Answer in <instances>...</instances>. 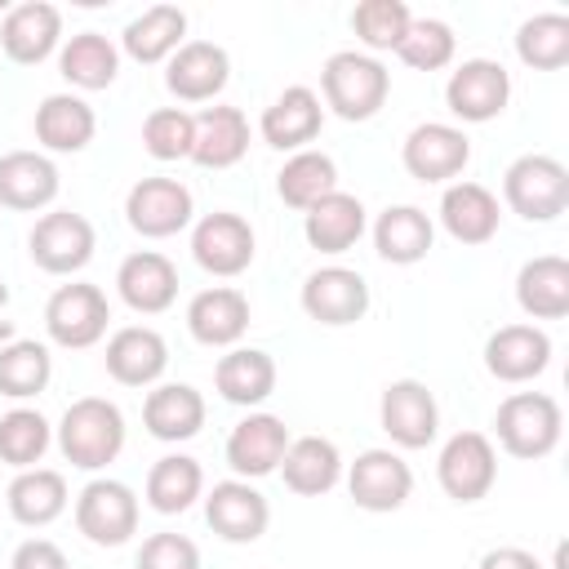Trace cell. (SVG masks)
<instances>
[{
  "mask_svg": "<svg viewBox=\"0 0 569 569\" xmlns=\"http://www.w3.org/2000/svg\"><path fill=\"white\" fill-rule=\"evenodd\" d=\"M213 387L227 405L253 409L276 391V360L262 347H231L213 369Z\"/></svg>",
  "mask_w": 569,
  "mask_h": 569,
  "instance_id": "34",
  "label": "cell"
},
{
  "mask_svg": "<svg viewBox=\"0 0 569 569\" xmlns=\"http://www.w3.org/2000/svg\"><path fill=\"white\" fill-rule=\"evenodd\" d=\"M62 40V13L49 0H27L13 4L0 22V49L9 53V62L18 67H36L44 62Z\"/></svg>",
  "mask_w": 569,
  "mask_h": 569,
  "instance_id": "17",
  "label": "cell"
},
{
  "mask_svg": "<svg viewBox=\"0 0 569 569\" xmlns=\"http://www.w3.org/2000/svg\"><path fill=\"white\" fill-rule=\"evenodd\" d=\"M49 440H53V431L40 409H9L0 418V462H9L18 471L36 467L44 458Z\"/></svg>",
  "mask_w": 569,
  "mask_h": 569,
  "instance_id": "43",
  "label": "cell"
},
{
  "mask_svg": "<svg viewBox=\"0 0 569 569\" xmlns=\"http://www.w3.org/2000/svg\"><path fill=\"white\" fill-rule=\"evenodd\" d=\"M302 236L320 253H347L365 236V204L351 191H329L302 213Z\"/></svg>",
  "mask_w": 569,
  "mask_h": 569,
  "instance_id": "32",
  "label": "cell"
},
{
  "mask_svg": "<svg viewBox=\"0 0 569 569\" xmlns=\"http://www.w3.org/2000/svg\"><path fill=\"white\" fill-rule=\"evenodd\" d=\"M227 80H231V58L213 40H187L164 67V84L182 102H209L227 89Z\"/></svg>",
  "mask_w": 569,
  "mask_h": 569,
  "instance_id": "18",
  "label": "cell"
},
{
  "mask_svg": "<svg viewBox=\"0 0 569 569\" xmlns=\"http://www.w3.org/2000/svg\"><path fill=\"white\" fill-rule=\"evenodd\" d=\"M453 49H458V40H453V27L449 22H440V18H413L396 53L413 71H440V67L453 62Z\"/></svg>",
  "mask_w": 569,
  "mask_h": 569,
  "instance_id": "44",
  "label": "cell"
},
{
  "mask_svg": "<svg viewBox=\"0 0 569 569\" xmlns=\"http://www.w3.org/2000/svg\"><path fill=\"white\" fill-rule=\"evenodd\" d=\"M191 258L209 276H240L253 262V227L240 213H204L191 231Z\"/></svg>",
  "mask_w": 569,
  "mask_h": 569,
  "instance_id": "13",
  "label": "cell"
},
{
  "mask_svg": "<svg viewBox=\"0 0 569 569\" xmlns=\"http://www.w3.org/2000/svg\"><path fill=\"white\" fill-rule=\"evenodd\" d=\"M440 222H445V231L458 244H485V240L498 236L502 209H498V196L489 187H480V182H453L440 196Z\"/></svg>",
  "mask_w": 569,
  "mask_h": 569,
  "instance_id": "26",
  "label": "cell"
},
{
  "mask_svg": "<svg viewBox=\"0 0 569 569\" xmlns=\"http://www.w3.org/2000/svg\"><path fill=\"white\" fill-rule=\"evenodd\" d=\"M98 133V116L84 98L76 93H49L40 107H36V142L44 151H84Z\"/></svg>",
  "mask_w": 569,
  "mask_h": 569,
  "instance_id": "30",
  "label": "cell"
},
{
  "mask_svg": "<svg viewBox=\"0 0 569 569\" xmlns=\"http://www.w3.org/2000/svg\"><path fill=\"white\" fill-rule=\"evenodd\" d=\"M502 196L525 222H551L569 209V169L556 156H520L502 173Z\"/></svg>",
  "mask_w": 569,
  "mask_h": 569,
  "instance_id": "4",
  "label": "cell"
},
{
  "mask_svg": "<svg viewBox=\"0 0 569 569\" xmlns=\"http://www.w3.org/2000/svg\"><path fill=\"white\" fill-rule=\"evenodd\" d=\"M58 164L40 151H9L0 156V204L4 209H18V213H31V209H44L53 204L58 196Z\"/></svg>",
  "mask_w": 569,
  "mask_h": 569,
  "instance_id": "27",
  "label": "cell"
},
{
  "mask_svg": "<svg viewBox=\"0 0 569 569\" xmlns=\"http://www.w3.org/2000/svg\"><path fill=\"white\" fill-rule=\"evenodd\" d=\"M347 489L365 511H396L413 493V471L391 449H365L347 471Z\"/></svg>",
  "mask_w": 569,
  "mask_h": 569,
  "instance_id": "15",
  "label": "cell"
},
{
  "mask_svg": "<svg viewBox=\"0 0 569 569\" xmlns=\"http://www.w3.org/2000/svg\"><path fill=\"white\" fill-rule=\"evenodd\" d=\"M182 36H187V13H182L178 4H151V9H142V13L124 27L120 44H124V53H129L133 62L151 67V62L173 58V53L187 44Z\"/></svg>",
  "mask_w": 569,
  "mask_h": 569,
  "instance_id": "36",
  "label": "cell"
},
{
  "mask_svg": "<svg viewBox=\"0 0 569 569\" xmlns=\"http://www.w3.org/2000/svg\"><path fill=\"white\" fill-rule=\"evenodd\" d=\"M400 160L405 169L418 178V182H449L467 169L471 160V138L458 129V124H440V120H427L418 124L405 147H400Z\"/></svg>",
  "mask_w": 569,
  "mask_h": 569,
  "instance_id": "12",
  "label": "cell"
},
{
  "mask_svg": "<svg viewBox=\"0 0 569 569\" xmlns=\"http://www.w3.org/2000/svg\"><path fill=\"white\" fill-rule=\"evenodd\" d=\"M325 124V107H320V93L307 89V84H289L258 120V133L262 142H271L276 151H302Z\"/></svg>",
  "mask_w": 569,
  "mask_h": 569,
  "instance_id": "23",
  "label": "cell"
},
{
  "mask_svg": "<svg viewBox=\"0 0 569 569\" xmlns=\"http://www.w3.org/2000/svg\"><path fill=\"white\" fill-rule=\"evenodd\" d=\"M436 476H440V489L453 502H480L493 489V480H498V449H493V440L485 431L449 436L445 449H440Z\"/></svg>",
  "mask_w": 569,
  "mask_h": 569,
  "instance_id": "8",
  "label": "cell"
},
{
  "mask_svg": "<svg viewBox=\"0 0 569 569\" xmlns=\"http://www.w3.org/2000/svg\"><path fill=\"white\" fill-rule=\"evenodd\" d=\"M4 311H9V284L0 280V347H4V342H13V320H9Z\"/></svg>",
  "mask_w": 569,
  "mask_h": 569,
  "instance_id": "49",
  "label": "cell"
},
{
  "mask_svg": "<svg viewBox=\"0 0 569 569\" xmlns=\"http://www.w3.org/2000/svg\"><path fill=\"white\" fill-rule=\"evenodd\" d=\"M507 98H511V76H507V67L493 62V58H467V62L449 76V84H445L449 111H453L458 120H467V124H485V120L502 116Z\"/></svg>",
  "mask_w": 569,
  "mask_h": 569,
  "instance_id": "11",
  "label": "cell"
},
{
  "mask_svg": "<svg viewBox=\"0 0 569 569\" xmlns=\"http://www.w3.org/2000/svg\"><path fill=\"white\" fill-rule=\"evenodd\" d=\"M196 204H191V191L178 182V178H142L129 187L124 196V218L138 236L147 240H164V236H178L187 222H191Z\"/></svg>",
  "mask_w": 569,
  "mask_h": 569,
  "instance_id": "10",
  "label": "cell"
},
{
  "mask_svg": "<svg viewBox=\"0 0 569 569\" xmlns=\"http://www.w3.org/2000/svg\"><path fill=\"white\" fill-rule=\"evenodd\" d=\"M27 244H31V262H36L40 271H49V276H71V271L89 267L98 236H93V222H89L84 213L53 209V213L36 218Z\"/></svg>",
  "mask_w": 569,
  "mask_h": 569,
  "instance_id": "7",
  "label": "cell"
},
{
  "mask_svg": "<svg viewBox=\"0 0 569 569\" xmlns=\"http://www.w3.org/2000/svg\"><path fill=\"white\" fill-rule=\"evenodd\" d=\"M302 311L316 325H356L369 311V284L351 267H320L302 284Z\"/></svg>",
  "mask_w": 569,
  "mask_h": 569,
  "instance_id": "14",
  "label": "cell"
},
{
  "mask_svg": "<svg viewBox=\"0 0 569 569\" xmlns=\"http://www.w3.org/2000/svg\"><path fill=\"white\" fill-rule=\"evenodd\" d=\"M409 22H413V13H409L405 0H360L351 9V31L373 53H387V49L396 53L405 31H409Z\"/></svg>",
  "mask_w": 569,
  "mask_h": 569,
  "instance_id": "42",
  "label": "cell"
},
{
  "mask_svg": "<svg viewBox=\"0 0 569 569\" xmlns=\"http://www.w3.org/2000/svg\"><path fill=\"white\" fill-rule=\"evenodd\" d=\"M107 373L120 382V387H151L164 369H169V347L156 329L147 325H124L111 333L107 342Z\"/></svg>",
  "mask_w": 569,
  "mask_h": 569,
  "instance_id": "24",
  "label": "cell"
},
{
  "mask_svg": "<svg viewBox=\"0 0 569 569\" xmlns=\"http://www.w3.org/2000/svg\"><path fill=\"white\" fill-rule=\"evenodd\" d=\"M116 289H120V298H124L129 311H138V316H160V311H169L173 298H178V267H173L164 253H156V249H138V253H129V258L120 262Z\"/></svg>",
  "mask_w": 569,
  "mask_h": 569,
  "instance_id": "19",
  "label": "cell"
},
{
  "mask_svg": "<svg viewBox=\"0 0 569 569\" xmlns=\"http://www.w3.org/2000/svg\"><path fill=\"white\" fill-rule=\"evenodd\" d=\"M320 89H325V107H333V116H342V120H369V116L382 111V102L391 93V71L373 53L342 49V53H333L325 62Z\"/></svg>",
  "mask_w": 569,
  "mask_h": 569,
  "instance_id": "2",
  "label": "cell"
},
{
  "mask_svg": "<svg viewBox=\"0 0 569 569\" xmlns=\"http://www.w3.org/2000/svg\"><path fill=\"white\" fill-rule=\"evenodd\" d=\"M516 53L533 71H560L569 62V18L565 13H533L516 31Z\"/></svg>",
  "mask_w": 569,
  "mask_h": 569,
  "instance_id": "41",
  "label": "cell"
},
{
  "mask_svg": "<svg viewBox=\"0 0 569 569\" xmlns=\"http://www.w3.org/2000/svg\"><path fill=\"white\" fill-rule=\"evenodd\" d=\"M280 476H284V489L302 498H320L342 480V453L325 436H298L280 458Z\"/></svg>",
  "mask_w": 569,
  "mask_h": 569,
  "instance_id": "28",
  "label": "cell"
},
{
  "mask_svg": "<svg viewBox=\"0 0 569 569\" xmlns=\"http://www.w3.org/2000/svg\"><path fill=\"white\" fill-rule=\"evenodd\" d=\"M276 191H280V200L289 209H302L307 213L316 200H325L329 191H338V164H333V156L311 151V147L293 151L284 160V169L276 173Z\"/></svg>",
  "mask_w": 569,
  "mask_h": 569,
  "instance_id": "39",
  "label": "cell"
},
{
  "mask_svg": "<svg viewBox=\"0 0 569 569\" xmlns=\"http://www.w3.org/2000/svg\"><path fill=\"white\" fill-rule=\"evenodd\" d=\"M378 422L400 449H427L440 431V409H436V396L427 391V382L396 378V382L382 387Z\"/></svg>",
  "mask_w": 569,
  "mask_h": 569,
  "instance_id": "9",
  "label": "cell"
},
{
  "mask_svg": "<svg viewBox=\"0 0 569 569\" xmlns=\"http://www.w3.org/2000/svg\"><path fill=\"white\" fill-rule=\"evenodd\" d=\"M191 142H196V116H187L182 107H160L142 120V147L156 160H191Z\"/></svg>",
  "mask_w": 569,
  "mask_h": 569,
  "instance_id": "45",
  "label": "cell"
},
{
  "mask_svg": "<svg viewBox=\"0 0 569 569\" xmlns=\"http://www.w3.org/2000/svg\"><path fill=\"white\" fill-rule=\"evenodd\" d=\"M249 151V120L240 107H204L196 116L191 160L200 169H231Z\"/></svg>",
  "mask_w": 569,
  "mask_h": 569,
  "instance_id": "31",
  "label": "cell"
},
{
  "mask_svg": "<svg viewBox=\"0 0 569 569\" xmlns=\"http://www.w3.org/2000/svg\"><path fill=\"white\" fill-rule=\"evenodd\" d=\"M431 240H436V227L418 204H391L373 222V249L396 267L422 262L431 253Z\"/></svg>",
  "mask_w": 569,
  "mask_h": 569,
  "instance_id": "35",
  "label": "cell"
},
{
  "mask_svg": "<svg viewBox=\"0 0 569 569\" xmlns=\"http://www.w3.org/2000/svg\"><path fill=\"white\" fill-rule=\"evenodd\" d=\"M187 329L200 347H236L249 329V298L231 284L200 289L187 302Z\"/></svg>",
  "mask_w": 569,
  "mask_h": 569,
  "instance_id": "21",
  "label": "cell"
},
{
  "mask_svg": "<svg viewBox=\"0 0 569 569\" xmlns=\"http://www.w3.org/2000/svg\"><path fill=\"white\" fill-rule=\"evenodd\" d=\"M204 520L227 542H258L267 533L271 507L249 480H218L204 493Z\"/></svg>",
  "mask_w": 569,
  "mask_h": 569,
  "instance_id": "16",
  "label": "cell"
},
{
  "mask_svg": "<svg viewBox=\"0 0 569 569\" xmlns=\"http://www.w3.org/2000/svg\"><path fill=\"white\" fill-rule=\"evenodd\" d=\"M204 493V471L196 458L187 453H164L151 462L147 471V507L160 516H178L187 511L196 498Z\"/></svg>",
  "mask_w": 569,
  "mask_h": 569,
  "instance_id": "37",
  "label": "cell"
},
{
  "mask_svg": "<svg viewBox=\"0 0 569 569\" xmlns=\"http://www.w3.org/2000/svg\"><path fill=\"white\" fill-rule=\"evenodd\" d=\"M476 569H542V565H538V556L525 551V547H493V551L480 556Z\"/></svg>",
  "mask_w": 569,
  "mask_h": 569,
  "instance_id": "48",
  "label": "cell"
},
{
  "mask_svg": "<svg viewBox=\"0 0 569 569\" xmlns=\"http://www.w3.org/2000/svg\"><path fill=\"white\" fill-rule=\"evenodd\" d=\"M58 449L80 471H102L124 449V413L102 396H80L58 422Z\"/></svg>",
  "mask_w": 569,
  "mask_h": 569,
  "instance_id": "1",
  "label": "cell"
},
{
  "mask_svg": "<svg viewBox=\"0 0 569 569\" xmlns=\"http://www.w3.org/2000/svg\"><path fill=\"white\" fill-rule=\"evenodd\" d=\"M76 529L93 547H124L138 533V498L120 480H89L76 498Z\"/></svg>",
  "mask_w": 569,
  "mask_h": 569,
  "instance_id": "6",
  "label": "cell"
},
{
  "mask_svg": "<svg viewBox=\"0 0 569 569\" xmlns=\"http://www.w3.org/2000/svg\"><path fill=\"white\" fill-rule=\"evenodd\" d=\"M107 320H111V302L98 284H58L53 298L44 302V329L58 347L67 351H84L93 342H102L107 333Z\"/></svg>",
  "mask_w": 569,
  "mask_h": 569,
  "instance_id": "5",
  "label": "cell"
},
{
  "mask_svg": "<svg viewBox=\"0 0 569 569\" xmlns=\"http://www.w3.org/2000/svg\"><path fill=\"white\" fill-rule=\"evenodd\" d=\"M58 71L76 89H107L116 80V71H120V49L102 31H80V36H71L62 44Z\"/></svg>",
  "mask_w": 569,
  "mask_h": 569,
  "instance_id": "38",
  "label": "cell"
},
{
  "mask_svg": "<svg viewBox=\"0 0 569 569\" xmlns=\"http://www.w3.org/2000/svg\"><path fill=\"white\" fill-rule=\"evenodd\" d=\"M142 427L164 445L191 440L204 427V396L191 382H160L142 400Z\"/></svg>",
  "mask_w": 569,
  "mask_h": 569,
  "instance_id": "25",
  "label": "cell"
},
{
  "mask_svg": "<svg viewBox=\"0 0 569 569\" xmlns=\"http://www.w3.org/2000/svg\"><path fill=\"white\" fill-rule=\"evenodd\" d=\"M551 365V338L538 325H502L485 342V369L498 382H529Z\"/></svg>",
  "mask_w": 569,
  "mask_h": 569,
  "instance_id": "22",
  "label": "cell"
},
{
  "mask_svg": "<svg viewBox=\"0 0 569 569\" xmlns=\"http://www.w3.org/2000/svg\"><path fill=\"white\" fill-rule=\"evenodd\" d=\"M133 569H200V547L182 533H151L138 547Z\"/></svg>",
  "mask_w": 569,
  "mask_h": 569,
  "instance_id": "46",
  "label": "cell"
},
{
  "mask_svg": "<svg viewBox=\"0 0 569 569\" xmlns=\"http://www.w3.org/2000/svg\"><path fill=\"white\" fill-rule=\"evenodd\" d=\"M9 569H71V565H67V556H62L58 542H49V538H27V542L13 551Z\"/></svg>",
  "mask_w": 569,
  "mask_h": 569,
  "instance_id": "47",
  "label": "cell"
},
{
  "mask_svg": "<svg viewBox=\"0 0 569 569\" xmlns=\"http://www.w3.org/2000/svg\"><path fill=\"white\" fill-rule=\"evenodd\" d=\"M284 449H289V427L276 413H249L227 436V467L240 480H258L280 467Z\"/></svg>",
  "mask_w": 569,
  "mask_h": 569,
  "instance_id": "20",
  "label": "cell"
},
{
  "mask_svg": "<svg viewBox=\"0 0 569 569\" xmlns=\"http://www.w3.org/2000/svg\"><path fill=\"white\" fill-rule=\"evenodd\" d=\"M53 378V356L36 338H13L0 347V396L9 400H31L49 387Z\"/></svg>",
  "mask_w": 569,
  "mask_h": 569,
  "instance_id": "40",
  "label": "cell"
},
{
  "mask_svg": "<svg viewBox=\"0 0 569 569\" xmlns=\"http://www.w3.org/2000/svg\"><path fill=\"white\" fill-rule=\"evenodd\" d=\"M516 302L533 320H560L569 316V262L560 253L529 258L516 276Z\"/></svg>",
  "mask_w": 569,
  "mask_h": 569,
  "instance_id": "33",
  "label": "cell"
},
{
  "mask_svg": "<svg viewBox=\"0 0 569 569\" xmlns=\"http://www.w3.org/2000/svg\"><path fill=\"white\" fill-rule=\"evenodd\" d=\"M67 480H62V471H53V467H27V471H18L13 476V485L4 489V507H9V516L18 520V525H27V529H44V525H53L62 511H67Z\"/></svg>",
  "mask_w": 569,
  "mask_h": 569,
  "instance_id": "29",
  "label": "cell"
},
{
  "mask_svg": "<svg viewBox=\"0 0 569 569\" xmlns=\"http://www.w3.org/2000/svg\"><path fill=\"white\" fill-rule=\"evenodd\" d=\"M493 431H498V445L511 458H529L533 462V458H547L560 445L565 413L547 391H516V396H507L498 405Z\"/></svg>",
  "mask_w": 569,
  "mask_h": 569,
  "instance_id": "3",
  "label": "cell"
}]
</instances>
